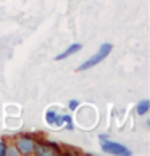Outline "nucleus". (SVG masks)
Listing matches in <instances>:
<instances>
[{"mask_svg":"<svg viewBox=\"0 0 150 156\" xmlns=\"http://www.w3.org/2000/svg\"><path fill=\"white\" fill-rule=\"evenodd\" d=\"M112 48H113V45H112V44H108V42L102 44V45H100V48H99V51H97L94 56H90L87 61H84L82 65L78 68V71H86V69H90V68H94L95 65H99L100 61H103L108 55L112 53Z\"/></svg>","mask_w":150,"mask_h":156,"instance_id":"1","label":"nucleus"},{"mask_svg":"<svg viewBox=\"0 0 150 156\" xmlns=\"http://www.w3.org/2000/svg\"><path fill=\"white\" fill-rule=\"evenodd\" d=\"M100 138V147L105 153H112V154H119V156H131V151L124 145L116 142H110L107 138V135H99Z\"/></svg>","mask_w":150,"mask_h":156,"instance_id":"2","label":"nucleus"},{"mask_svg":"<svg viewBox=\"0 0 150 156\" xmlns=\"http://www.w3.org/2000/svg\"><path fill=\"white\" fill-rule=\"evenodd\" d=\"M45 119H47V122L50 126H61L63 121H65V122H66V129L73 130V122H71V118L68 116V114H65V116H58L53 109H50V111L45 113Z\"/></svg>","mask_w":150,"mask_h":156,"instance_id":"3","label":"nucleus"},{"mask_svg":"<svg viewBox=\"0 0 150 156\" xmlns=\"http://www.w3.org/2000/svg\"><path fill=\"white\" fill-rule=\"evenodd\" d=\"M16 147H18V150L21 153H31V151H34V140L31 137H20L18 140H16Z\"/></svg>","mask_w":150,"mask_h":156,"instance_id":"4","label":"nucleus"},{"mask_svg":"<svg viewBox=\"0 0 150 156\" xmlns=\"http://www.w3.org/2000/svg\"><path fill=\"white\" fill-rule=\"evenodd\" d=\"M82 48V45L81 44H73V45H70L63 53H60V55H57L55 56V60L57 61H60V60H65V58H68V56H71V55H74V53H78V51Z\"/></svg>","mask_w":150,"mask_h":156,"instance_id":"5","label":"nucleus"},{"mask_svg":"<svg viewBox=\"0 0 150 156\" xmlns=\"http://www.w3.org/2000/svg\"><path fill=\"white\" fill-rule=\"evenodd\" d=\"M137 114H141V116H144L148 109H150V101L148 100H142V101H139L137 103Z\"/></svg>","mask_w":150,"mask_h":156,"instance_id":"6","label":"nucleus"},{"mask_svg":"<svg viewBox=\"0 0 150 156\" xmlns=\"http://www.w3.org/2000/svg\"><path fill=\"white\" fill-rule=\"evenodd\" d=\"M34 151H36L37 154H40V156H50V154H53V151H52L50 148H47V147H44V145H39V147H34Z\"/></svg>","mask_w":150,"mask_h":156,"instance_id":"7","label":"nucleus"},{"mask_svg":"<svg viewBox=\"0 0 150 156\" xmlns=\"http://www.w3.org/2000/svg\"><path fill=\"white\" fill-rule=\"evenodd\" d=\"M7 154V145L3 142H0V156H5Z\"/></svg>","mask_w":150,"mask_h":156,"instance_id":"8","label":"nucleus"},{"mask_svg":"<svg viewBox=\"0 0 150 156\" xmlns=\"http://www.w3.org/2000/svg\"><path fill=\"white\" fill-rule=\"evenodd\" d=\"M79 105V101L78 100H70V103H68V106H70V109H76Z\"/></svg>","mask_w":150,"mask_h":156,"instance_id":"9","label":"nucleus"}]
</instances>
